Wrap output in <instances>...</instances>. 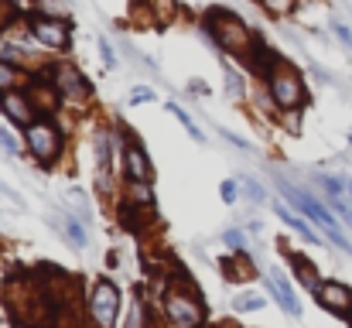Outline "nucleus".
<instances>
[{
    "instance_id": "obj_9",
    "label": "nucleus",
    "mask_w": 352,
    "mask_h": 328,
    "mask_svg": "<svg viewBox=\"0 0 352 328\" xmlns=\"http://www.w3.org/2000/svg\"><path fill=\"white\" fill-rule=\"evenodd\" d=\"M0 113L7 116V123L28 130L34 120H38V109L31 103L28 89H10V93H0Z\"/></svg>"
},
{
    "instance_id": "obj_3",
    "label": "nucleus",
    "mask_w": 352,
    "mask_h": 328,
    "mask_svg": "<svg viewBox=\"0 0 352 328\" xmlns=\"http://www.w3.org/2000/svg\"><path fill=\"white\" fill-rule=\"evenodd\" d=\"M24 151L31 154L34 164L41 168H55L65 154V130L58 127L55 116H38L28 130H24Z\"/></svg>"
},
{
    "instance_id": "obj_8",
    "label": "nucleus",
    "mask_w": 352,
    "mask_h": 328,
    "mask_svg": "<svg viewBox=\"0 0 352 328\" xmlns=\"http://www.w3.org/2000/svg\"><path fill=\"white\" fill-rule=\"evenodd\" d=\"M120 287L110 277H100L89 291V318L96 322V328H113L120 315Z\"/></svg>"
},
{
    "instance_id": "obj_31",
    "label": "nucleus",
    "mask_w": 352,
    "mask_h": 328,
    "mask_svg": "<svg viewBox=\"0 0 352 328\" xmlns=\"http://www.w3.org/2000/svg\"><path fill=\"white\" fill-rule=\"evenodd\" d=\"M10 3H14V7H17V10L28 17V14H34V10H38V3H41V0H10Z\"/></svg>"
},
{
    "instance_id": "obj_4",
    "label": "nucleus",
    "mask_w": 352,
    "mask_h": 328,
    "mask_svg": "<svg viewBox=\"0 0 352 328\" xmlns=\"http://www.w3.org/2000/svg\"><path fill=\"white\" fill-rule=\"evenodd\" d=\"M280 192H284V199H287V202H291L301 216H308V222H315V226H318V229H322V232H325V236H329V239L342 250V253H349V256H352L349 236L342 232V226L332 219V212H329V209H325L315 195H308V192H301V188H294V185H287V182H280Z\"/></svg>"
},
{
    "instance_id": "obj_1",
    "label": "nucleus",
    "mask_w": 352,
    "mask_h": 328,
    "mask_svg": "<svg viewBox=\"0 0 352 328\" xmlns=\"http://www.w3.org/2000/svg\"><path fill=\"white\" fill-rule=\"evenodd\" d=\"M202 31L219 52L236 55V58H246L256 48V31L230 7H209L202 14Z\"/></svg>"
},
{
    "instance_id": "obj_21",
    "label": "nucleus",
    "mask_w": 352,
    "mask_h": 328,
    "mask_svg": "<svg viewBox=\"0 0 352 328\" xmlns=\"http://www.w3.org/2000/svg\"><path fill=\"white\" fill-rule=\"evenodd\" d=\"M62 229H65V236L72 239V246H86V243H89V236H86V229H82V222H79V219L65 216L62 219Z\"/></svg>"
},
{
    "instance_id": "obj_22",
    "label": "nucleus",
    "mask_w": 352,
    "mask_h": 328,
    "mask_svg": "<svg viewBox=\"0 0 352 328\" xmlns=\"http://www.w3.org/2000/svg\"><path fill=\"white\" fill-rule=\"evenodd\" d=\"M260 7L274 17H284V14H294L298 10V0H260Z\"/></svg>"
},
{
    "instance_id": "obj_29",
    "label": "nucleus",
    "mask_w": 352,
    "mask_h": 328,
    "mask_svg": "<svg viewBox=\"0 0 352 328\" xmlns=\"http://www.w3.org/2000/svg\"><path fill=\"white\" fill-rule=\"evenodd\" d=\"M332 31H336V38H339V41L352 52V28L349 24H339V21H336V24H332Z\"/></svg>"
},
{
    "instance_id": "obj_19",
    "label": "nucleus",
    "mask_w": 352,
    "mask_h": 328,
    "mask_svg": "<svg viewBox=\"0 0 352 328\" xmlns=\"http://www.w3.org/2000/svg\"><path fill=\"white\" fill-rule=\"evenodd\" d=\"M168 113H171V116H175V120H178V123H182V127H185V130L192 133V140H206L202 127H199V123H195V120H192V116H188L185 109L178 107V103H168Z\"/></svg>"
},
{
    "instance_id": "obj_13",
    "label": "nucleus",
    "mask_w": 352,
    "mask_h": 328,
    "mask_svg": "<svg viewBox=\"0 0 352 328\" xmlns=\"http://www.w3.org/2000/svg\"><path fill=\"white\" fill-rule=\"evenodd\" d=\"M267 291L277 298V305H280L291 318L301 315V305H298V298H294V291H291V284H287V277H284L280 270H270V277H267Z\"/></svg>"
},
{
    "instance_id": "obj_26",
    "label": "nucleus",
    "mask_w": 352,
    "mask_h": 328,
    "mask_svg": "<svg viewBox=\"0 0 352 328\" xmlns=\"http://www.w3.org/2000/svg\"><path fill=\"white\" fill-rule=\"evenodd\" d=\"M100 52H103V65L107 69H117L120 58H117V52H113V45H110V38H100Z\"/></svg>"
},
{
    "instance_id": "obj_24",
    "label": "nucleus",
    "mask_w": 352,
    "mask_h": 328,
    "mask_svg": "<svg viewBox=\"0 0 352 328\" xmlns=\"http://www.w3.org/2000/svg\"><path fill=\"white\" fill-rule=\"evenodd\" d=\"M0 151H7V154H17V151H21L17 133H14V130H7V127H0Z\"/></svg>"
},
{
    "instance_id": "obj_27",
    "label": "nucleus",
    "mask_w": 352,
    "mask_h": 328,
    "mask_svg": "<svg viewBox=\"0 0 352 328\" xmlns=\"http://www.w3.org/2000/svg\"><path fill=\"white\" fill-rule=\"evenodd\" d=\"M219 195H223V202L226 206H233L236 195H239V182H233V178H226L223 185H219Z\"/></svg>"
},
{
    "instance_id": "obj_17",
    "label": "nucleus",
    "mask_w": 352,
    "mask_h": 328,
    "mask_svg": "<svg viewBox=\"0 0 352 328\" xmlns=\"http://www.w3.org/2000/svg\"><path fill=\"white\" fill-rule=\"evenodd\" d=\"M31 76L21 69V65H10V62H3L0 58V93H10V89H24V83H28Z\"/></svg>"
},
{
    "instance_id": "obj_10",
    "label": "nucleus",
    "mask_w": 352,
    "mask_h": 328,
    "mask_svg": "<svg viewBox=\"0 0 352 328\" xmlns=\"http://www.w3.org/2000/svg\"><path fill=\"white\" fill-rule=\"evenodd\" d=\"M315 301H318L325 311H332L336 318H352V287L339 284V281H325V284L318 287Z\"/></svg>"
},
{
    "instance_id": "obj_18",
    "label": "nucleus",
    "mask_w": 352,
    "mask_h": 328,
    "mask_svg": "<svg viewBox=\"0 0 352 328\" xmlns=\"http://www.w3.org/2000/svg\"><path fill=\"white\" fill-rule=\"evenodd\" d=\"M223 270H226L230 281H250V277H256V270H253V263L243 256V250L233 253L230 260H223Z\"/></svg>"
},
{
    "instance_id": "obj_28",
    "label": "nucleus",
    "mask_w": 352,
    "mask_h": 328,
    "mask_svg": "<svg viewBox=\"0 0 352 328\" xmlns=\"http://www.w3.org/2000/svg\"><path fill=\"white\" fill-rule=\"evenodd\" d=\"M223 243H226L233 253H239V250H243V232H239V229H226V232H223Z\"/></svg>"
},
{
    "instance_id": "obj_30",
    "label": "nucleus",
    "mask_w": 352,
    "mask_h": 328,
    "mask_svg": "<svg viewBox=\"0 0 352 328\" xmlns=\"http://www.w3.org/2000/svg\"><path fill=\"white\" fill-rule=\"evenodd\" d=\"M154 100V89H147V86H137L133 93H130V103L137 107V103H151Z\"/></svg>"
},
{
    "instance_id": "obj_7",
    "label": "nucleus",
    "mask_w": 352,
    "mask_h": 328,
    "mask_svg": "<svg viewBox=\"0 0 352 328\" xmlns=\"http://www.w3.org/2000/svg\"><path fill=\"white\" fill-rule=\"evenodd\" d=\"M164 315L175 328H199L206 322V305L195 291H168L164 298Z\"/></svg>"
},
{
    "instance_id": "obj_33",
    "label": "nucleus",
    "mask_w": 352,
    "mask_h": 328,
    "mask_svg": "<svg viewBox=\"0 0 352 328\" xmlns=\"http://www.w3.org/2000/svg\"><path fill=\"white\" fill-rule=\"evenodd\" d=\"M0 195H7V199H10L14 206H24V202H21V195H17V192H14L10 185H3V182H0Z\"/></svg>"
},
{
    "instance_id": "obj_32",
    "label": "nucleus",
    "mask_w": 352,
    "mask_h": 328,
    "mask_svg": "<svg viewBox=\"0 0 352 328\" xmlns=\"http://www.w3.org/2000/svg\"><path fill=\"white\" fill-rule=\"evenodd\" d=\"M140 311H144V301H133V308H130V322H126V328H140Z\"/></svg>"
},
{
    "instance_id": "obj_25",
    "label": "nucleus",
    "mask_w": 352,
    "mask_h": 328,
    "mask_svg": "<svg viewBox=\"0 0 352 328\" xmlns=\"http://www.w3.org/2000/svg\"><path fill=\"white\" fill-rule=\"evenodd\" d=\"M239 185L246 188V199H253L256 206H260V202H267V195H263V188H260V182H253V178H239Z\"/></svg>"
},
{
    "instance_id": "obj_12",
    "label": "nucleus",
    "mask_w": 352,
    "mask_h": 328,
    "mask_svg": "<svg viewBox=\"0 0 352 328\" xmlns=\"http://www.w3.org/2000/svg\"><path fill=\"white\" fill-rule=\"evenodd\" d=\"M123 175H126V182H151V178H154V164H151L147 151H144L133 137H126V151H123Z\"/></svg>"
},
{
    "instance_id": "obj_34",
    "label": "nucleus",
    "mask_w": 352,
    "mask_h": 328,
    "mask_svg": "<svg viewBox=\"0 0 352 328\" xmlns=\"http://www.w3.org/2000/svg\"><path fill=\"white\" fill-rule=\"evenodd\" d=\"M0 38H3V31H0Z\"/></svg>"
},
{
    "instance_id": "obj_11",
    "label": "nucleus",
    "mask_w": 352,
    "mask_h": 328,
    "mask_svg": "<svg viewBox=\"0 0 352 328\" xmlns=\"http://www.w3.org/2000/svg\"><path fill=\"white\" fill-rule=\"evenodd\" d=\"M28 96H31V103L38 109V116H55L58 109H62V93L52 86V79L48 76H41V79H31L28 83Z\"/></svg>"
},
{
    "instance_id": "obj_15",
    "label": "nucleus",
    "mask_w": 352,
    "mask_h": 328,
    "mask_svg": "<svg viewBox=\"0 0 352 328\" xmlns=\"http://www.w3.org/2000/svg\"><path fill=\"white\" fill-rule=\"evenodd\" d=\"M274 209H277V216L284 219V222H287L291 229H298V232H301V236H305V239H308L311 246H322V236L315 232V222H305V219L298 216V212H291V209H287V206H280V202H277Z\"/></svg>"
},
{
    "instance_id": "obj_16",
    "label": "nucleus",
    "mask_w": 352,
    "mask_h": 328,
    "mask_svg": "<svg viewBox=\"0 0 352 328\" xmlns=\"http://www.w3.org/2000/svg\"><path fill=\"white\" fill-rule=\"evenodd\" d=\"M291 263H294V274H298V281L311 291V294H318V287L325 284L322 277H318V270H315V263H308L305 256H298V253H291Z\"/></svg>"
},
{
    "instance_id": "obj_5",
    "label": "nucleus",
    "mask_w": 352,
    "mask_h": 328,
    "mask_svg": "<svg viewBox=\"0 0 352 328\" xmlns=\"http://www.w3.org/2000/svg\"><path fill=\"white\" fill-rule=\"evenodd\" d=\"M45 76L52 79V86L62 93V100H65V103L82 107V103H89V100H93V83L82 76V69H79L76 62H52Z\"/></svg>"
},
{
    "instance_id": "obj_6",
    "label": "nucleus",
    "mask_w": 352,
    "mask_h": 328,
    "mask_svg": "<svg viewBox=\"0 0 352 328\" xmlns=\"http://www.w3.org/2000/svg\"><path fill=\"white\" fill-rule=\"evenodd\" d=\"M28 31L48 52H69L72 45V28L62 14H28Z\"/></svg>"
},
{
    "instance_id": "obj_14",
    "label": "nucleus",
    "mask_w": 352,
    "mask_h": 328,
    "mask_svg": "<svg viewBox=\"0 0 352 328\" xmlns=\"http://www.w3.org/2000/svg\"><path fill=\"white\" fill-rule=\"evenodd\" d=\"M123 202H126L130 209H151V206H154V188H151V182H126Z\"/></svg>"
},
{
    "instance_id": "obj_20",
    "label": "nucleus",
    "mask_w": 352,
    "mask_h": 328,
    "mask_svg": "<svg viewBox=\"0 0 352 328\" xmlns=\"http://www.w3.org/2000/svg\"><path fill=\"white\" fill-rule=\"evenodd\" d=\"M147 7H151V17H154L157 24H168V21L178 14V3H175V0H147Z\"/></svg>"
},
{
    "instance_id": "obj_23",
    "label": "nucleus",
    "mask_w": 352,
    "mask_h": 328,
    "mask_svg": "<svg viewBox=\"0 0 352 328\" xmlns=\"http://www.w3.org/2000/svg\"><path fill=\"white\" fill-rule=\"evenodd\" d=\"M233 308L236 311H260L263 308V298L260 294H239L233 301Z\"/></svg>"
},
{
    "instance_id": "obj_2",
    "label": "nucleus",
    "mask_w": 352,
    "mask_h": 328,
    "mask_svg": "<svg viewBox=\"0 0 352 328\" xmlns=\"http://www.w3.org/2000/svg\"><path fill=\"white\" fill-rule=\"evenodd\" d=\"M263 86H267V100H270V107L280 109V113H291V109L308 107V86H305V76H301L287 58H277V62H274V69L267 72Z\"/></svg>"
}]
</instances>
